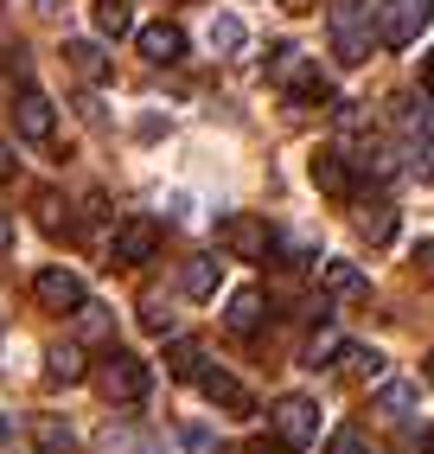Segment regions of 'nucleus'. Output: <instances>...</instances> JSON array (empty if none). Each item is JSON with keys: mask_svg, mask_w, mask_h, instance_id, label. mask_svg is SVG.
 Instances as JSON below:
<instances>
[{"mask_svg": "<svg viewBox=\"0 0 434 454\" xmlns=\"http://www.w3.org/2000/svg\"><path fill=\"white\" fill-rule=\"evenodd\" d=\"M167 372L185 378V384H198V378H205V346H198V340H173V346H167Z\"/></svg>", "mask_w": 434, "mask_h": 454, "instance_id": "nucleus-15", "label": "nucleus"}, {"mask_svg": "<svg viewBox=\"0 0 434 454\" xmlns=\"http://www.w3.org/2000/svg\"><path fill=\"white\" fill-rule=\"evenodd\" d=\"M422 90H428V97H434V51L422 58Z\"/></svg>", "mask_w": 434, "mask_h": 454, "instance_id": "nucleus-33", "label": "nucleus"}, {"mask_svg": "<svg viewBox=\"0 0 434 454\" xmlns=\"http://www.w3.org/2000/svg\"><path fill=\"white\" fill-rule=\"evenodd\" d=\"M211 51H243V20H211Z\"/></svg>", "mask_w": 434, "mask_h": 454, "instance_id": "nucleus-25", "label": "nucleus"}, {"mask_svg": "<svg viewBox=\"0 0 434 454\" xmlns=\"http://www.w3.org/2000/svg\"><path fill=\"white\" fill-rule=\"evenodd\" d=\"M135 45H141V58H147V65H179V58H185V33H179L173 20H153V26H141V33H135Z\"/></svg>", "mask_w": 434, "mask_h": 454, "instance_id": "nucleus-10", "label": "nucleus"}, {"mask_svg": "<svg viewBox=\"0 0 434 454\" xmlns=\"http://www.w3.org/2000/svg\"><path fill=\"white\" fill-rule=\"evenodd\" d=\"M58 211H65V205H58V192H39V231H51V237H65V231H71L65 218H58Z\"/></svg>", "mask_w": 434, "mask_h": 454, "instance_id": "nucleus-27", "label": "nucleus"}, {"mask_svg": "<svg viewBox=\"0 0 434 454\" xmlns=\"http://www.w3.org/2000/svg\"><path fill=\"white\" fill-rule=\"evenodd\" d=\"M326 454H370V442H364V429H332V442H326Z\"/></svg>", "mask_w": 434, "mask_h": 454, "instance_id": "nucleus-26", "label": "nucleus"}, {"mask_svg": "<svg viewBox=\"0 0 434 454\" xmlns=\"http://www.w3.org/2000/svg\"><path fill=\"white\" fill-rule=\"evenodd\" d=\"M13 173H19V160H13V147H7V141H0V186H7V179H13Z\"/></svg>", "mask_w": 434, "mask_h": 454, "instance_id": "nucleus-30", "label": "nucleus"}, {"mask_svg": "<svg viewBox=\"0 0 434 454\" xmlns=\"http://www.w3.org/2000/svg\"><path fill=\"white\" fill-rule=\"evenodd\" d=\"M409 448H422V454H434V429H428V435H409Z\"/></svg>", "mask_w": 434, "mask_h": 454, "instance_id": "nucleus-35", "label": "nucleus"}, {"mask_svg": "<svg viewBox=\"0 0 434 454\" xmlns=\"http://www.w3.org/2000/svg\"><path fill=\"white\" fill-rule=\"evenodd\" d=\"M268 422H275V435H282L288 448H306V442H320V403H314V397H282Z\"/></svg>", "mask_w": 434, "mask_h": 454, "instance_id": "nucleus-7", "label": "nucleus"}, {"mask_svg": "<svg viewBox=\"0 0 434 454\" xmlns=\"http://www.w3.org/2000/svg\"><path fill=\"white\" fill-rule=\"evenodd\" d=\"M230 333H256L262 326V288H243V294H230Z\"/></svg>", "mask_w": 434, "mask_h": 454, "instance_id": "nucleus-21", "label": "nucleus"}, {"mask_svg": "<svg viewBox=\"0 0 434 454\" xmlns=\"http://www.w3.org/2000/svg\"><path fill=\"white\" fill-rule=\"evenodd\" d=\"M338 352H345V340H338V333H332V326H320V333H314V340H306V352H300V358H306V365H314V372H320V365H326V358H338Z\"/></svg>", "mask_w": 434, "mask_h": 454, "instance_id": "nucleus-24", "label": "nucleus"}, {"mask_svg": "<svg viewBox=\"0 0 434 454\" xmlns=\"http://www.w3.org/2000/svg\"><path fill=\"white\" fill-rule=\"evenodd\" d=\"M434 20V0H384L377 7V45L384 51H409Z\"/></svg>", "mask_w": 434, "mask_h": 454, "instance_id": "nucleus-5", "label": "nucleus"}, {"mask_svg": "<svg viewBox=\"0 0 434 454\" xmlns=\"http://www.w3.org/2000/svg\"><path fill=\"white\" fill-rule=\"evenodd\" d=\"M198 390H205L217 410H230V416H250V410H256V403H250V390H243L230 372H205V378H198Z\"/></svg>", "mask_w": 434, "mask_h": 454, "instance_id": "nucleus-12", "label": "nucleus"}, {"mask_svg": "<svg viewBox=\"0 0 434 454\" xmlns=\"http://www.w3.org/2000/svg\"><path fill=\"white\" fill-rule=\"evenodd\" d=\"M0 250H13V218L0 211Z\"/></svg>", "mask_w": 434, "mask_h": 454, "instance_id": "nucleus-34", "label": "nucleus"}, {"mask_svg": "<svg viewBox=\"0 0 434 454\" xmlns=\"http://www.w3.org/2000/svg\"><path fill=\"white\" fill-rule=\"evenodd\" d=\"M217 250L236 262H268L275 256V224L256 218V211H224L217 218Z\"/></svg>", "mask_w": 434, "mask_h": 454, "instance_id": "nucleus-2", "label": "nucleus"}, {"mask_svg": "<svg viewBox=\"0 0 434 454\" xmlns=\"http://www.w3.org/2000/svg\"><path fill=\"white\" fill-rule=\"evenodd\" d=\"M326 26H332V58L338 65H364V58L377 51V7H370V0H332Z\"/></svg>", "mask_w": 434, "mask_h": 454, "instance_id": "nucleus-1", "label": "nucleus"}, {"mask_svg": "<svg viewBox=\"0 0 434 454\" xmlns=\"http://www.w3.org/2000/svg\"><path fill=\"white\" fill-rule=\"evenodd\" d=\"M217 269H224V262H211V256H192V262H185V276H179V288L192 294V301H211V294H217Z\"/></svg>", "mask_w": 434, "mask_h": 454, "instance_id": "nucleus-18", "label": "nucleus"}, {"mask_svg": "<svg viewBox=\"0 0 434 454\" xmlns=\"http://www.w3.org/2000/svg\"><path fill=\"white\" fill-rule=\"evenodd\" d=\"M153 250H160V218H121L109 237V262H121V269L153 262Z\"/></svg>", "mask_w": 434, "mask_h": 454, "instance_id": "nucleus-6", "label": "nucleus"}, {"mask_svg": "<svg viewBox=\"0 0 434 454\" xmlns=\"http://www.w3.org/2000/svg\"><path fill=\"white\" fill-rule=\"evenodd\" d=\"M33 7H39V13H58V0H33Z\"/></svg>", "mask_w": 434, "mask_h": 454, "instance_id": "nucleus-37", "label": "nucleus"}, {"mask_svg": "<svg viewBox=\"0 0 434 454\" xmlns=\"http://www.w3.org/2000/svg\"><path fill=\"white\" fill-rule=\"evenodd\" d=\"M314 186L332 192V199L352 192V167H345V154H338V147H320V154H314Z\"/></svg>", "mask_w": 434, "mask_h": 454, "instance_id": "nucleus-13", "label": "nucleus"}, {"mask_svg": "<svg viewBox=\"0 0 434 454\" xmlns=\"http://www.w3.org/2000/svg\"><path fill=\"white\" fill-rule=\"evenodd\" d=\"M65 65H71L77 83H103L109 77V58H103L97 39H65Z\"/></svg>", "mask_w": 434, "mask_h": 454, "instance_id": "nucleus-11", "label": "nucleus"}, {"mask_svg": "<svg viewBox=\"0 0 434 454\" xmlns=\"http://www.w3.org/2000/svg\"><path fill=\"white\" fill-rule=\"evenodd\" d=\"M268 77H275V83H288L294 109H314V103H326V71L314 65V58H300L294 45H275V51H268Z\"/></svg>", "mask_w": 434, "mask_h": 454, "instance_id": "nucleus-4", "label": "nucleus"}, {"mask_svg": "<svg viewBox=\"0 0 434 454\" xmlns=\"http://www.w3.org/2000/svg\"><path fill=\"white\" fill-rule=\"evenodd\" d=\"M71 448V429H58V422H45L39 429V454H65Z\"/></svg>", "mask_w": 434, "mask_h": 454, "instance_id": "nucleus-28", "label": "nucleus"}, {"mask_svg": "<svg viewBox=\"0 0 434 454\" xmlns=\"http://www.w3.org/2000/svg\"><path fill=\"white\" fill-rule=\"evenodd\" d=\"M275 7H282V13H314L320 0H275Z\"/></svg>", "mask_w": 434, "mask_h": 454, "instance_id": "nucleus-31", "label": "nucleus"}, {"mask_svg": "<svg viewBox=\"0 0 434 454\" xmlns=\"http://www.w3.org/2000/svg\"><path fill=\"white\" fill-rule=\"evenodd\" d=\"M33 294H39V308L45 314H77L83 308V282L71 276V269H39V276H33Z\"/></svg>", "mask_w": 434, "mask_h": 454, "instance_id": "nucleus-8", "label": "nucleus"}, {"mask_svg": "<svg viewBox=\"0 0 434 454\" xmlns=\"http://www.w3.org/2000/svg\"><path fill=\"white\" fill-rule=\"evenodd\" d=\"M13 442V416H0V448H7Z\"/></svg>", "mask_w": 434, "mask_h": 454, "instance_id": "nucleus-36", "label": "nucleus"}, {"mask_svg": "<svg viewBox=\"0 0 434 454\" xmlns=\"http://www.w3.org/2000/svg\"><path fill=\"white\" fill-rule=\"evenodd\" d=\"M320 282H326V294H345V301H352V294H370V282L358 276V262H338V256L320 269Z\"/></svg>", "mask_w": 434, "mask_h": 454, "instance_id": "nucleus-19", "label": "nucleus"}, {"mask_svg": "<svg viewBox=\"0 0 434 454\" xmlns=\"http://www.w3.org/2000/svg\"><path fill=\"white\" fill-rule=\"evenodd\" d=\"M338 365H345L352 384H377L384 378V352H370V346H345L338 352Z\"/></svg>", "mask_w": 434, "mask_h": 454, "instance_id": "nucleus-17", "label": "nucleus"}, {"mask_svg": "<svg viewBox=\"0 0 434 454\" xmlns=\"http://www.w3.org/2000/svg\"><path fill=\"white\" fill-rule=\"evenodd\" d=\"M396 129H402V141H409V147H422V154H428V141H434V115H428L422 103H396Z\"/></svg>", "mask_w": 434, "mask_h": 454, "instance_id": "nucleus-14", "label": "nucleus"}, {"mask_svg": "<svg viewBox=\"0 0 434 454\" xmlns=\"http://www.w3.org/2000/svg\"><path fill=\"white\" fill-rule=\"evenodd\" d=\"M428 384H434V352H428Z\"/></svg>", "mask_w": 434, "mask_h": 454, "instance_id": "nucleus-38", "label": "nucleus"}, {"mask_svg": "<svg viewBox=\"0 0 434 454\" xmlns=\"http://www.w3.org/2000/svg\"><path fill=\"white\" fill-rule=\"evenodd\" d=\"M179 442H185V454H217V435L211 429H185Z\"/></svg>", "mask_w": 434, "mask_h": 454, "instance_id": "nucleus-29", "label": "nucleus"}, {"mask_svg": "<svg viewBox=\"0 0 434 454\" xmlns=\"http://www.w3.org/2000/svg\"><path fill=\"white\" fill-rule=\"evenodd\" d=\"M0 71H7V51H0Z\"/></svg>", "mask_w": 434, "mask_h": 454, "instance_id": "nucleus-39", "label": "nucleus"}, {"mask_svg": "<svg viewBox=\"0 0 434 454\" xmlns=\"http://www.w3.org/2000/svg\"><path fill=\"white\" fill-rule=\"evenodd\" d=\"M358 231L370 237V244H390V237H396V205H390V199L364 205V211H358Z\"/></svg>", "mask_w": 434, "mask_h": 454, "instance_id": "nucleus-20", "label": "nucleus"}, {"mask_svg": "<svg viewBox=\"0 0 434 454\" xmlns=\"http://www.w3.org/2000/svg\"><path fill=\"white\" fill-rule=\"evenodd\" d=\"M13 129H19V141H51L58 135V115L33 83H19V97H13Z\"/></svg>", "mask_w": 434, "mask_h": 454, "instance_id": "nucleus-9", "label": "nucleus"}, {"mask_svg": "<svg viewBox=\"0 0 434 454\" xmlns=\"http://www.w3.org/2000/svg\"><path fill=\"white\" fill-rule=\"evenodd\" d=\"M51 384H83V352L77 346H51Z\"/></svg>", "mask_w": 434, "mask_h": 454, "instance_id": "nucleus-22", "label": "nucleus"}, {"mask_svg": "<svg viewBox=\"0 0 434 454\" xmlns=\"http://www.w3.org/2000/svg\"><path fill=\"white\" fill-rule=\"evenodd\" d=\"M89 13H97V33L103 39H128L135 33V7H128V0H97Z\"/></svg>", "mask_w": 434, "mask_h": 454, "instance_id": "nucleus-16", "label": "nucleus"}, {"mask_svg": "<svg viewBox=\"0 0 434 454\" xmlns=\"http://www.w3.org/2000/svg\"><path fill=\"white\" fill-rule=\"evenodd\" d=\"M147 384H153V372H147V358H141V352H121V346L103 352L97 390H103L109 403H141V397H147Z\"/></svg>", "mask_w": 434, "mask_h": 454, "instance_id": "nucleus-3", "label": "nucleus"}, {"mask_svg": "<svg viewBox=\"0 0 434 454\" xmlns=\"http://www.w3.org/2000/svg\"><path fill=\"white\" fill-rule=\"evenodd\" d=\"M415 403H422L415 384H384V390H377V410H384V416H409Z\"/></svg>", "mask_w": 434, "mask_h": 454, "instance_id": "nucleus-23", "label": "nucleus"}, {"mask_svg": "<svg viewBox=\"0 0 434 454\" xmlns=\"http://www.w3.org/2000/svg\"><path fill=\"white\" fill-rule=\"evenodd\" d=\"M250 454H288V442H282V435H275V442H256Z\"/></svg>", "mask_w": 434, "mask_h": 454, "instance_id": "nucleus-32", "label": "nucleus"}]
</instances>
